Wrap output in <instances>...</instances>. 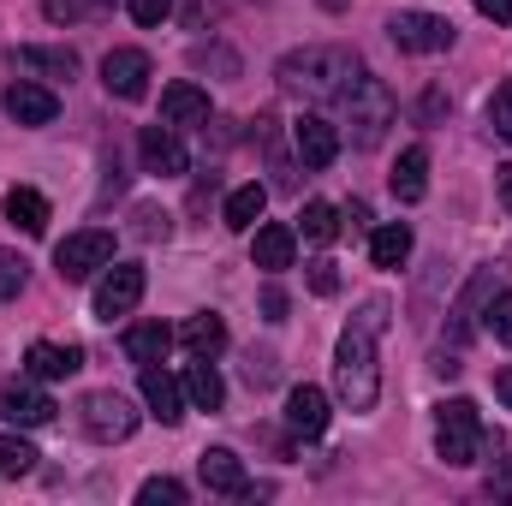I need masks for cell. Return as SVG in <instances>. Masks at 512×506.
<instances>
[{
	"label": "cell",
	"instance_id": "4dcf8cb0",
	"mask_svg": "<svg viewBox=\"0 0 512 506\" xmlns=\"http://www.w3.org/2000/svg\"><path fill=\"white\" fill-rule=\"evenodd\" d=\"M483 328H489L501 346H512V292H495V298H489V310H483Z\"/></svg>",
	"mask_w": 512,
	"mask_h": 506
},
{
	"label": "cell",
	"instance_id": "83f0119b",
	"mask_svg": "<svg viewBox=\"0 0 512 506\" xmlns=\"http://www.w3.org/2000/svg\"><path fill=\"white\" fill-rule=\"evenodd\" d=\"M405 256H411V227L405 221H387V227L370 233V262L376 268H399Z\"/></svg>",
	"mask_w": 512,
	"mask_h": 506
},
{
	"label": "cell",
	"instance_id": "8d00e7d4",
	"mask_svg": "<svg viewBox=\"0 0 512 506\" xmlns=\"http://www.w3.org/2000/svg\"><path fill=\"white\" fill-rule=\"evenodd\" d=\"M274 376H280V364H274V352H251V358H245V381H251V387H268Z\"/></svg>",
	"mask_w": 512,
	"mask_h": 506
},
{
	"label": "cell",
	"instance_id": "e575fe53",
	"mask_svg": "<svg viewBox=\"0 0 512 506\" xmlns=\"http://www.w3.org/2000/svg\"><path fill=\"white\" fill-rule=\"evenodd\" d=\"M489 126H495V131L512 143V78L495 90V96H489Z\"/></svg>",
	"mask_w": 512,
	"mask_h": 506
},
{
	"label": "cell",
	"instance_id": "d590c367",
	"mask_svg": "<svg viewBox=\"0 0 512 506\" xmlns=\"http://www.w3.org/2000/svg\"><path fill=\"white\" fill-rule=\"evenodd\" d=\"M126 12L137 18V24H143V30H155V24L173 12V0H126Z\"/></svg>",
	"mask_w": 512,
	"mask_h": 506
},
{
	"label": "cell",
	"instance_id": "f1b7e54d",
	"mask_svg": "<svg viewBox=\"0 0 512 506\" xmlns=\"http://www.w3.org/2000/svg\"><path fill=\"white\" fill-rule=\"evenodd\" d=\"M489 298H495V274L483 268V274H477V280L465 286V298H459V310H453V316H459V322H453V328H459V340L471 334V322H477V310H483Z\"/></svg>",
	"mask_w": 512,
	"mask_h": 506
},
{
	"label": "cell",
	"instance_id": "7c38bea8",
	"mask_svg": "<svg viewBox=\"0 0 512 506\" xmlns=\"http://www.w3.org/2000/svg\"><path fill=\"white\" fill-rule=\"evenodd\" d=\"M137 155H143V167L161 173V179H179V173L191 167V155H185V143H179L173 126H143L137 131Z\"/></svg>",
	"mask_w": 512,
	"mask_h": 506
},
{
	"label": "cell",
	"instance_id": "d6986e66",
	"mask_svg": "<svg viewBox=\"0 0 512 506\" xmlns=\"http://www.w3.org/2000/svg\"><path fill=\"white\" fill-rule=\"evenodd\" d=\"M387 185H393V197H399V203H423V191H429V149H423V143L399 149V161H393Z\"/></svg>",
	"mask_w": 512,
	"mask_h": 506
},
{
	"label": "cell",
	"instance_id": "7a4b0ae2",
	"mask_svg": "<svg viewBox=\"0 0 512 506\" xmlns=\"http://www.w3.org/2000/svg\"><path fill=\"white\" fill-rule=\"evenodd\" d=\"M376 334H382V328H370V322L358 316V322L340 334V346H334V393H340L346 411H376V399H382Z\"/></svg>",
	"mask_w": 512,
	"mask_h": 506
},
{
	"label": "cell",
	"instance_id": "cb8c5ba5",
	"mask_svg": "<svg viewBox=\"0 0 512 506\" xmlns=\"http://www.w3.org/2000/svg\"><path fill=\"white\" fill-rule=\"evenodd\" d=\"M185 399H191L197 411H221L227 381H221V370H215V358H191V370H185Z\"/></svg>",
	"mask_w": 512,
	"mask_h": 506
},
{
	"label": "cell",
	"instance_id": "ffe728a7",
	"mask_svg": "<svg viewBox=\"0 0 512 506\" xmlns=\"http://www.w3.org/2000/svg\"><path fill=\"white\" fill-rule=\"evenodd\" d=\"M173 340H179V334H173L167 322H131L126 328V358L137 370H149V364H161V358L173 352Z\"/></svg>",
	"mask_w": 512,
	"mask_h": 506
},
{
	"label": "cell",
	"instance_id": "60d3db41",
	"mask_svg": "<svg viewBox=\"0 0 512 506\" xmlns=\"http://www.w3.org/2000/svg\"><path fill=\"white\" fill-rule=\"evenodd\" d=\"M477 12L495 18V24H512V0H477Z\"/></svg>",
	"mask_w": 512,
	"mask_h": 506
},
{
	"label": "cell",
	"instance_id": "3957f363",
	"mask_svg": "<svg viewBox=\"0 0 512 506\" xmlns=\"http://www.w3.org/2000/svg\"><path fill=\"white\" fill-rule=\"evenodd\" d=\"M483 447H489L483 411H477L471 399H441V405H435V453H441V465L465 471V465L483 459Z\"/></svg>",
	"mask_w": 512,
	"mask_h": 506
},
{
	"label": "cell",
	"instance_id": "836d02e7",
	"mask_svg": "<svg viewBox=\"0 0 512 506\" xmlns=\"http://www.w3.org/2000/svg\"><path fill=\"white\" fill-rule=\"evenodd\" d=\"M108 0H42V12L54 18V24H72V18H90V12H102Z\"/></svg>",
	"mask_w": 512,
	"mask_h": 506
},
{
	"label": "cell",
	"instance_id": "f35d334b",
	"mask_svg": "<svg viewBox=\"0 0 512 506\" xmlns=\"http://www.w3.org/2000/svg\"><path fill=\"white\" fill-rule=\"evenodd\" d=\"M137 239H167V215H155V209H137Z\"/></svg>",
	"mask_w": 512,
	"mask_h": 506
},
{
	"label": "cell",
	"instance_id": "7402d4cb",
	"mask_svg": "<svg viewBox=\"0 0 512 506\" xmlns=\"http://www.w3.org/2000/svg\"><path fill=\"white\" fill-rule=\"evenodd\" d=\"M292 251H298V233H292L286 221H262V227H256V268H262V274L292 268Z\"/></svg>",
	"mask_w": 512,
	"mask_h": 506
},
{
	"label": "cell",
	"instance_id": "4fadbf2b",
	"mask_svg": "<svg viewBox=\"0 0 512 506\" xmlns=\"http://www.w3.org/2000/svg\"><path fill=\"white\" fill-rule=\"evenodd\" d=\"M0 102H6V114L18 126H54V114H60V96L48 84H30V78H12Z\"/></svg>",
	"mask_w": 512,
	"mask_h": 506
},
{
	"label": "cell",
	"instance_id": "52a82bcc",
	"mask_svg": "<svg viewBox=\"0 0 512 506\" xmlns=\"http://www.w3.org/2000/svg\"><path fill=\"white\" fill-rule=\"evenodd\" d=\"M387 36L405 54H447L453 48V24L435 12H399V18H387Z\"/></svg>",
	"mask_w": 512,
	"mask_h": 506
},
{
	"label": "cell",
	"instance_id": "ac0fdd59",
	"mask_svg": "<svg viewBox=\"0 0 512 506\" xmlns=\"http://www.w3.org/2000/svg\"><path fill=\"white\" fill-rule=\"evenodd\" d=\"M143 405H149V417L179 423V417H185V381H173L161 364H149V370H143Z\"/></svg>",
	"mask_w": 512,
	"mask_h": 506
},
{
	"label": "cell",
	"instance_id": "d4e9b609",
	"mask_svg": "<svg viewBox=\"0 0 512 506\" xmlns=\"http://www.w3.org/2000/svg\"><path fill=\"white\" fill-rule=\"evenodd\" d=\"M12 66H24V72H42V78H72L78 72V54L72 48H12Z\"/></svg>",
	"mask_w": 512,
	"mask_h": 506
},
{
	"label": "cell",
	"instance_id": "603a6c76",
	"mask_svg": "<svg viewBox=\"0 0 512 506\" xmlns=\"http://www.w3.org/2000/svg\"><path fill=\"white\" fill-rule=\"evenodd\" d=\"M6 221L18 227V233H48V197L42 191H30V185H12L6 191Z\"/></svg>",
	"mask_w": 512,
	"mask_h": 506
},
{
	"label": "cell",
	"instance_id": "30bf717a",
	"mask_svg": "<svg viewBox=\"0 0 512 506\" xmlns=\"http://www.w3.org/2000/svg\"><path fill=\"white\" fill-rule=\"evenodd\" d=\"M54 399L42 393V387H30V381H6L0 387V423H18V429H42V423H54Z\"/></svg>",
	"mask_w": 512,
	"mask_h": 506
},
{
	"label": "cell",
	"instance_id": "f546056e",
	"mask_svg": "<svg viewBox=\"0 0 512 506\" xmlns=\"http://www.w3.org/2000/svg\"><path fill=\"white\" fill-rule=\"evenodd\" d=\"M36 471V447L24 435H0V477H30Z\"/></svg>",
	"mask_w": 512,
	"mask_h": 506
},
{
	"label": "cell",
	"instance_id": "484cf974",
	"mask_svg": "<svg viewBox=\"0 0 512 506\" xmlns=\"http://www.w3.org/2000/svg\"><path fill=\"white\" fill-rule=\"evenodd\" d=\"M262 209H268V191L262 185H239L233 197H227V209H221V221L233 227V233H256V221H262Z\"/></svg>",
	"mask_w": 512,
	"mask_h": 506
},
{
	"label": "cell",
	"instance_id": "44dd1931",
	"mask_svg": "<svg viewBox=\"0 0 512 506\" xmlns=\"http://www.w3.org/2000/svg\"><path fill=\"white\" fill-rule=\"evenodd\" d=\"M179 346H185L191 358H221V352H227V322H221L215 310H197V316L179 328Z\"/></svg>",
	"mask_w": 512,
	"mask_h": 506
},
{
	"label": "cell",
	"instance_id": "277c9868",
	"mask_svg": "<svg viewBox=\"0 0 512 506\" xmlns=\"http://www.w3.org/2000/svg\"><path fill=\"white\" fill-rule=\"evenodd\" d=\"M340 102H346V114H352V143H358V149H376L387 137V126H393V114H399L393 90H387L382 78H370V72H358Z\"/></svg>",
	"mask_w": 512,
	"mask_h": 506
},
{
	"label": "cell",
	"instance_id": "ba28073f",
	"mask_svg": "<svg viewBox=\"0 0 512 506\" xmlns=\"http://www.w3.org/2000/svg\"><path fill=\"white\" fill-rule=\"evenodd\" d=\"M143 268L137 262H108V274L96 280V316L102 322H114V316H131L137 310V298H143Z\"/></svg>",
	"mask_w": 512,
	"mask_h": 506
},
{
	"label": "cell",
	"instance_id": "e0dca14e",
	"mask_svg": "<svg viewBox=\"0 0 512 506\" xmlns=\"http://www.w3.org/2000/svg\"><path fill=\"white\" fill-rule=\"evenodd\" d=\"M24 370L36 381H66L84 370V352L78 346H54V340H36L30 352H24Z\"/></svg>",
	"mask_w": 512,
	"mask_h": 506
},
{
	"label": "cell",
	"instance_id": "4316f807",
	"mask_svg": "<svg viewBox=\"0 0 512 506\" xmlns=\"http://www.w3.org/2000/svg\"><path fill=\"white\" fill-rule=\"evenodd\" d=\"M298 233H304L310 245H334V239H340V209L322 203V197H310V203L298 209Z\"/></svg>",
	"mask_w": 512,
	"mask_h": 506
},
{
	"label": "cell",
	"instance_id": "9a60e30c",
	"mask_svg": "<svg viewBox=\"0 0 512 506\" xmlns=\"http://www.w3.org/2000/svg\"><path fill=\"white\" fill-rule=\"evenodd\" d=\"M286 423H292V435H304V441H316L322 429H328V393L322 387H292L286 393Z\"/></svg>",
	"mask_w": 512,
	"mask_h": 506
},
{
	"label": "cell",
	"instance_id": "1f68e13d",
	"mask_svg": "<svg viewBox=\"0 0 512 506\" xmlns=\"http://www.w3.org/2000/svg\"><path fill=\"white\" fill-rule=\"evenodd\" d=\"M137 501L143 506H185V483H173V477H149V483L137 489Z\"/></svg>",
	"mask_w": 512,
	"mask_h": 506
},
{
	"label": "cell",
	"instance_id": "5bb4252c",
	"mask_svg": "<svg viewBox=\"0 0 512 506\" xmlns=\"http://www.w3.org/2000/svg\"><path fill=\"white\" fill-rule=\"evenodd\" d=\"M161 126H173V131L209 126V90H197L191 78L167 84V90H161Z\"/></svg>",
	"mask_w": 512,
	"mask_h": 506
},
{
	"label": "cell",
	"instance_id": "74e56055",
	"mask_svg": "<svg viewBox=\"0 0 512 506\" xmlns=\"http://www.w3.org/2000/svg\"><path fill=\"white\" fill-rule=\"evenodd\" d=\"M310 292H316V298H334V292H340L334 262H310Z\"/></svg>",
	"mask_w": 512,
	"mask_h": 506
},
{
	"label": "cell",
	"instance_id": "2e32d148",
	"mask_svg": "<svg viewBox=\"0 0 512 506\" xmlns=\"http://www.w3.org/2000/svg\"><path fill=\"white\" fill-rule=\"evenodd\" d=\"M197 471H203V483H209L215 495H251V477H245V465H239L233 447H203Z\"/></svg>",
	"mask_w": 512,
	"mask_h": 506
},
{
	"label": "cell",
	"instance_id": "8992f818",
	"mask_svg": "<svg viewBox=\"0 0 512 506\" xmlns=\"http://www.w3.org/2000/svg\"><path fill=\"white\" fill-rule=\"evenodd\" d=\"M108 262H114V233H108V227H84V233H66V239L54 245L60 280H90V274L108 268Z\"/></svg>",
	"mask_w": 512,
	"mask_h": 506
},
{
	"label": "cell",
	"instance_id": "d6a6232c",
	"mask_svg": "<svg viewBox=\"0 0 512 506\" xmlns=\"http://www.w3.org/2000/svg\"><path fill=\"white\" fill-rule=\"evenodd\" d=\"M18 292H24V256L0 251V304H12Z\"/></svg>",
	"mask_w": 512,
	"mask_h": 506
},
{
	"label": "cell",
	"instance_id": "8fae6325",
	"mask_svg": "<svg viewBox=\"0 0 512 506\" xmlns=\"http://www.w3.org/2000/svg\"><path fill=\"white\" fill-rule=\"evenodd\" d=\"M292 149H298V161L304 167H334V155H340V126L328 120V114H304L298 126H292Z\"/></svg>",
	"mask_w": 512,
	"mask_h": 506
},
{
	"label": "cell",
	"instance_id": "6da1fadb",
	"mask_svg": "<svg viewBox=\"0 0 512 506\" xmlns=\"http://www.w3.org/2000/svg\"><path fill=\"white\" fill-rule=\"evenodd\" d=\"M358 72H364V66H358L352 48H298V54H286V60L274 66L280 90L298 96V102H340Z\"/></svg>",
	"mask_w": 512,
	"mask_h": 506
},
{
	"label": "cell",
	"instance_id": "5b68a950",
	"mask_svg": "<svg viewBox=\"0 0 512 506\" xmlns=\"http://www.w3.org/2000/svg\"><path fill=\"white\" fill-rule=\"evenodd\" d=\"M78 423H84V435H90V441L114 447V441H131V429H137V405H131L126 393L102 387V393H90V399L78 405Z\"/></svg>",
	"mask_w": 512,
	"mask_h": 506
},
{
	"label": "cell",
	"instance_id": "9c48e42d",
	"mask_svg": "<svg viewBox=\"0 0 512 506\" xmlns=\"http://www.w3.org/2000/svg\"><path fill=\"white\" fill-rule=\"evenodd\" d=\"M102 84H108V96H120V102H143V96H149V54H143V48H114V54L102 60Z\"/></svg>",
	"mask_w": 512,
	"mask_h": 506
},
{
	"label": "cell",
	"instance_id": "b9f144b4",
	"mask_svg": "<svg viewBox=\"0 0 512 506\" xmlns=\"http://www.w3.org/2000/svg\"><path fill=\"white\" fill-rule=\"evenodd\" d=\"M495 393H501V405H507V411H512V364H507V370H501V376H495Z\"/></svg>",
	"mask_w": 512,
	"mask_h": 506
},
{
	"label": "cell",
	"instance_id": "7bdbcfd3",
	"mask_svg": "<svg viewBox=\"0 0 512 506\" xmlns=\"http://www.w3.org/2000/svg\"><path fill=\"white\" fill-rule=\"evenodd\" d=\"M495 185H501V203L512 209V167H501V179H495Z\"/></svg>",
	"mask_w": 512,
	"mask_h": 506
},
{
	"label": "cell",
	"instance_id": "ab89813d",
	"mask_svg": "<svg viewBox=\"0 0 512 506\" xmlns=\"http://www.w3.org/2000/svg\"><path fill=\"white\" fill-rule=\"evenodd\" d=\"M262 310H268V322H286V292L268 286V292H262Z\"/></svg>",
	"mask_w": 512,
	"mask_h": 506
}]
</instances>
